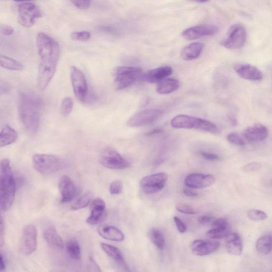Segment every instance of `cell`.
I'll return each instance as SVG.
<instances>
[{
    "label": "cell",
    "instance_id": "ee69618b",
    "mask_svg": "<svg viewBox=\"0 0 272 272\" xmlns=\"http://www.w3.org/2000/svg\"><path fill=\"white\" fill-rule=\"evenodd\" d=\"M174 222H175L178 231L181 234H184L187 231V228L186 225L177 216H174Z\"/></svg>",
    "mask_w": 272,
    "mask_h": 272
},
{
    "label": "cell",
    "instance_id": "30bf717a",
    "mask_svg": "<svg viewBox=\"0 0 272 272\" xmlns=\"http://www.w3.org/2000/svg\"><path fill=\"white\" fill-rule=\"evenodd\" d=\"M168 180L167 174L164 172L157 173L141 179L140 187L146 194L154 193L164 188Z\"/></svg>",
    "mask_w": 272,
    "mask_h": 272
},
{
    "label": "cell",
    "instance_id": "d6986e66",
    "mask_svg": "<svg viewBox=\"0 0 272 272\" xmlns=\"http://www.w3.org/2000/svg\"><path fill=\"white\" fill-rule=\"evenodd\" d=\"M220 247V243L215 241L196 240L192 242V253L197 256H204L212 254Z\"/></svg>",
    "mask_w": 272,
    "mask_h": 272
},
{
    "label": "cell",
    "instance_id": "f35d334b",
    "mask_svg": "<svg viewBox=\"0 0 272 272\" xmlns=\"http://www.w3.org/2000/svg\"><path fill=\"white\" fill-rule=\"evenodd\" d=\"M176 209L178 212L183 214L193 215L198 213L197 210L188 204H179L176 205Z\"/></svg>",
    "mask_w": 272,
    "mask_h": 272
},
{
    "label": "cell",
    "instance_id": "5b68a950",
    "mask_svg": "<svg viewBox=\"0 0 272 272\" xmlns=\"http://www.w3.org/2000/svg\"><path fill=\"white\" fill-rule=\"evenodd\" d=\"M34 169L42 175L55 173L63 167V162L56 156L46 154H36L32 158Z\"/></svg>",
    "mask_w": 272,
    "mask_h": 272
},
{
    "label": "cell",
    "instance_id": "c3c4849f",
    "mask_svg": "<svg viewBox=\"0 0 272 272\" xmlns=\"http://www.w3.org/2000/svg\"><path fill=\"white\" fill-rule=\"evenodd\" d=\"M261 167L262 166H261L259 163L257 162H253L251 163H249L248 165H246L244 167L243 169L247 172H251L260 169Z\"/></svg>",
    "mask_w": 272,
    "mask_h": 272
},
{
    "label": "cell",
    "instance_id": "9a60e30c",
    "mask_svg": "<svg viewBox=\"0 0 272 272\" xmlns=\"http://www.w3.org/2000/svg\"><path fill=\"white\" fill-rule=\"evenodd\" d=\"M215 181V177L208 174L194 173L184 179L186 186L192 189H203L210 187Z\"/></svg>",
    "mask_w": 272,
    "mask_h": 272
},
{
    "label": "cell",
    "instance_id": "5bb4252c",
    "mask_svg": "<svg viewBox=\"0 0 272 272\" xmlns=\"http://www.w3.org/2000/svg\"><path fill=\"white\" fill-rule=\"evenodd\" d=\"M218 27L211 25L204 24L193 26L184 30L181 35L185 40L191 41L204 36H212L218 33Z\"/></svg>",
    "mask_w": 272,
    "mask_h": 272
},
{
    "label": "cell",
    "instance_id": "7a4b0ae2",
    "mask_svg": "<svg viewBox=\"0 0 272 272\" xmlns=\"http://www.w3.org/2000/svg\"><path fill=\"white\" fill-rule=\"evenodd\" d=\"M18 103L20 122L28 133L35 134L40 124L42 100L32 92L21 91L19 93Z\"/></svg>",
    "mask_w": 272,
    "mask_h": 272
},
{
    "label": "cell",
    "instance_id": "db71d44e",
    "mask_svg": "<svg viewBox=\"0 0 272 272\" xmlns=\"http://www.w3.org/2000/svg\"><path fill=\"white\" fill-rule=\"evenodd\" d=\"M163 132V130L161 129H155L153 130H152L151 131L149 132L147 134V136H153L154 135L159 134L160 133H162Z\"/></svg>",
    "mask_w": 272,
    "mask_h": 272
},
{
    "label": "cell",
    "instance_id": "6da1fadb",
    "mask_svg": "<svg viewBox=\"0 0 272 272\" xmlns=\"http://www.w3.org/2000/svg\"><path fill=\"white\" fill-rule=\"evenodd\" d=\"M36 46L40 60L37 85L43 91L46 89L55 73L60 48L55 40L44 32H40L37 35Z\"/></svg>",
    "mask_w": 272,
    "mask_h": 272
},
{
    "label": "cell",
    "instance_id": "836d02e7",
    "mask_svg": "<svg viewBox=\"0 0 272 272\" xmlns=\"http://www.w3.org/2000/svg\"><path fill=\"white\" fill-rule=\"evenodd\" d=\"M230 228L222 227H212L207 232L206 235L213 239H221L225 238L230 232Z\"/></svg>",
    "mask_w": 272,
    "mask_h": 272
},
{
    "label": "cell",
    "instance_id": "7402d4cb",
    "mask_svg": "<svg viewBox=\"0 0 272 272\" xmlns=\"http://www.w3.org/2000/svg\"><path fill=\"white\" fill-rule=\"evenodd\" d=\"M225 239L227 252L232 255H241L243 251V243L240 235L238 233L230 232Z\"/></svg>",
    "mask_w": 272,
    "mask_h": 272
},
{
    "label": "cell",
    "instance_id": "cb8c5ba5",
    "mask_svg": "<svg viewBox=\"0 0 272 272\" xmlns=\"http://www.w3.org/2000/svg\"><path fill=\"white\" fill-rule=\"evenodd\" d=\"M101 247L104 252L114 260L116 263L125 270L129 271V267L121 250L114 246L105 243H101Z\"/></svg>",
    "mask_w": 272,
    "mask_h": 272
},
{
    "label": "cell",
    "instance_id": "ba28073f",
    "mask_svg": "<svg viewBox=\"0 0 272 272\" xmlns=\"http://www.w3.org/2000/svg\"><path fill=\"white\" fill-rule=\"evenodd\" d=\"M18 23L24 27L29 28L34 26L36 20L42 16L39 8L30 3H24L18 6Z\"/></svg>",
    "mask_w": 272,
    "mask_h": 272
},
{
    "label": "cell",
    "instance_id": "e0dca14e",
    "mask_svg": "<svg viewBox=\"0 0 272 272\" xmlns=\"http://www.w3.org/2000/svg\"><path fill=\"white\" fill-rule=\"evenodd\" d=\"M234 69L242 79L250 81H260L263 79V74L255 66L252 64L239 63L236 65Z\"/></svg>",
    "mask_w": 272,
    "mask_h": 272
},
{
    "label": "cell",
    "instance_id": "11a10c76",
    "mask_svg": "<svg viewBox=\"0 0 272 272\" xmlns=\"http://www.w3.org/2000/svg\"><path fill=\"white\" fill-rule=\"evenodd\" d=\"M228 121H229L233 126H236L237 125L238 122L237 119L234 115H230L228 116Z\"/></svg>",
    "mask_w": 272,
    "mask_h": 272
},
{
    "label": "cell",
    "instance_id": "b9f144b4",
    "mask_svg": "<svg viewBox=\"0 0 272 272\" xmlns=\"http://www.w3.org/2000/svg\"><path fill=\"white\" fill-rule=\"evenodd\" d=\"M76 7L80 9H88L91 4L92 0H70Z\"/></svg>",
    "mask_w": 272,
    "mask_h": 272
},
{
    "label": "cell",
    "instance_id": "7dc6e473",
    "mask_svg": "<svg viewBox=\"0 0 272 272\" xmlns=\"http://www.w3.org/2000/svg\"><path fill=\"white\" fill-rule=\"evenodd\" d=\"M11 91V86L8 83L0 80V96L8 94Z\"/></svg>",
    "mask_w": 272,
    "mask_h": 272
},
{
    "label": "cell",
    "instance_id": "7bdbcfd3",
    "mask_svg": "<svg viewBox=\"0 0 272 272\" xmlns=\"http://www.w3.org/2000/svg\"><path fill=\"white\" fill-rule=\"evenodd\" d=\"M212 227H222L230 228V226L226 219L224 218H220L215 220H213L212 224Z\"/></svg>",
    "mask_w": 272,
    "mask_h": 272
},
{
    "label": "cell",
    "instance_id": "e575fe53",
    "mask_svg": "<svg viewBox=\"0 0 272 272\" xmlns=\"http://www.w3.org/2000/svg\"><path fill=\"white\" fill-rule=\"evenodd\" d=\"M73 108V101L70 97H65L62 100L60 106V112L63 116L69 115Z\"/></svg>",
    "mask_w": 272,
    "mask_h": 272
},
{
    "label": "cell",
    "instance_id": "1f68e13d",
    "mask_svg": "<svg viewBox=\"0 0 272 272\" xmlns=\"http://www.w3.org/2000/svg\"><path fill=\"white\" fill-rule=\"evenodd\" d=\"M67 253L72 259L75 260L81 259L82 257L81 248L79 242L74 239H71L67 243Z\"/></svg>",
    "mask_w": 272,
    "mask_h": 272
},
{
    "label": "cell",
    "instance_id": "44dd1931",
    "mask_svg": "<svg viewBox=\"0 0 272 272\" xmlns=\"http://www.w3.org/2000/svg\"><path fill=\"white\" fill-rule=\"evenodd\" d=\"M173 72L170 66H163L152 69L141 75L140 81L149 83H157L166 79Z\"/></svg>",
    "mask_w": 272,
    "mask_h": 272
},
{
    "label": "cell",
    "instance_id": "277c9868",
    "mask_svg": "<svg viewBox=\"0 0 272 272\" xmlns=\"http://www.w3.org/2000/svg\"><path fill=\"white\" fill-rule=\"evenodd\" d=\"M171 126L176 129H197L217 134L220 130L214 123L206 120L187 115L180 114L171 121Z\"/></svg>",
    "mask_w": 272,
    "mask_h": 272
},
{
    "label": "cell",
    "instance_id": "f907efd6",
    "mask_svg": "<svg viewBox=\"0 0 272 272\" xmlns=\"http://www.w3.org/2000/svg\"><path fill=\"white\" fill-rule=\"evenodd\" d=\"M183 192L184 195L189 198H195L199 195L198 192L188 189H184Z\"/></svg>",
    "mask_w": 272,
    "mask_h": 272
},
{
    "label": "cell",
    "instance_id": "4fadbf2b",
    "mask_svg": "<svg viewBox=\"0 0 272 272\" xmlns=\"http://www.w3.org/2000/svg\"><path fill=\"white\" fill-rule=\"evenodd\" d=\"M37 246V231L33 225L26 226L21 235L20 249L21 253L29 255L35 252Z\"/></svg>",
    "mask_w": 272,
    "mask_h": 272
},
{
    "label": "cell",
    "instance_id": "7c38bea8",
    "mask_svg": "<svg viewBox=\"0 0 272 272\" xmlns=\"http://www.w3.org/2000/svg\"><path fill=\"white\" fill-rule=\"evenodd\" d=\"M164 113L163 110L149 108L136 113L128 121L130 127L138 128L145 126L153 123Z\"/></svg>",
    "mask_w": 272,
    "mask_h": 272
},
{
    "label": "cell",
    "instance_id": "f546056e",
    "mask_svg": "<svg viewBox=\"0 0 272 272\" xmlns=\"http://www.w3.org/2000/svg\"><path fill=\"white\" fill-rule=\"evenodd\" d=\"M150 240L160 250L164 249L166 242L164 236L158 228H151L148 233Z\"/></svg>",
    "mask_w": 272,
    "mask_h": 272
},
{
    "label": "cell",
    "instance_id": "bcb514c9",
    "mask_svg": "<svg viewBox=\"0 0 272 272\" xmlns=\"http://www.w3.org/2000/svg\"><path fill=\"white\" fill-rule=\"evenodd\" d=\"M200 154L205 159L211 161H218L220 159L218 155L209 153V152L202 151L200 152Z\"/></svg>",
    "mask_w": 272,
    "mask_h": 272
},
{
    "label": "cell",
    "instance_id": "9c48e42d",
    "mask_svg": "<svg viewBox=\"0 0 272 272\" xmlns=\"http://www.w3.org/2000/svg\"><path fill=\"white\" fill-rule=\"evenodd\" d=\"M100 162L104 167L112 170H124L130 166L129 162L110 147L102 151Z\"/></svg>",
    "mask_w": 272,
    "mask_h": 272
},
{
    "label": "cell",
    "instance_id": "ffe728a7",
    "mask_svg": "<svg viewBox=\"0 0 272 272\" xmlns=\"http://www.w3.org/2000/svg\"><path fill=\"white\" fill-rule=\"evenodd\" d=\"M58 186L61 196V203H68L73 200L76 194V188L68 176H62L59 179Z\"/></svg>",
    "mask_w": 272,
    "mask_h": 272
},
{
    "label": "cell",
    "instance_id": "83f0119b",
    "mask_svg": "<svg viewBox=\"0 0 272 272\" xmlns=\"http://www.w3.org/2000/svg\"><path fill=\"white\" fill-rule=\"evenodd\" d=\"M180 86L179 82L176 79H165L159 83L157 91L161 95H167L176 91Z\"/></svg>",
    "mask_w": 272,
    "mask_h": 272
},
{
    "label": "cell",
    "instance_id": "ac0fdd59",
    "mask_svg": "<svg viewBox=\"0 0 272 272\" xmlns=\"http://www.w3.org/2000/svg\"><path fill=\"white\" fill-rule=\"evenodd\" d=\"M243 136L249 142H260L267 138L268 129L262 124H255L246 128L243 132Z\"/></svg>",
    "mask_w": 272,
    "mask_h": 272
},
{
    "label": "cell",
    "instance_id": "52a82bcc",
    "mask_svg": "<svg viewBox=\"0 0 272 272\" xmlns=\"http://www.w3.org/2000/svg\"><path fill=\"white\" fill-rule=\"evenodd\" d=\"M246 38L247 31L245 27L239 24H234L228 29L221 45L228 49L238 50L244 47Z\"/></svg>",
    "mask_w": 272,
    "mask_h": 272
},
{
    "label": "cell",
    "instance_id": "d4e9b609",
    "mask_svg": "<svg viewBox=\"0 0 272 272\" xmlns=\"http://www.w3.org/2000/svg\"><path fill=\"white\" fill-rule=\"evenodd\" d=\"M45 241L52 249L61 250L64 248V243L57 231L53 227L47 228L43 233Z\"/></svg>",
    "mask_w": 272,
    "mask_h": 272
},
{
    "label": "cell",
    "instance_id": "f6af8a7d",
    "mask_svg": "<svg viewBox=\"0 0 272 272\" xmlns=\"http://www.w3.org/2000/svg\"><path fill=\"white\" fill-rule=\"evenodd\" d=\"M14 32L15 30L12 26L7 25H0V34L4 36L12 35Z\"/></svg>",
    "mask_w": 272,
    "mask_h": 272
},
{
    "label": "cell",
    "instance_id": "4dcf8cb0",
    "mask_svg": "<svg viewBox=\"0 0 272 272\" xmlns=\"http://www.w3.org/2000/svg\"><path fill=\"white\" fill-rule=\"evenodd\" d=\"M257 251L262 254H269L271 250V237L266 235L258 239L256 244Z\"/></svg>",
    "mask_w": 272,
    "mask_h": 272
},
{
    "label": "cell",
    "instance_id": "6f0895ef",
    "mask_svg": "<svg viewBox=\"0 0 272 272\" xmlns=\"http://www.w3.org/2000/svg\"><path fill=\"white\" fill-rule=\"evenodd\" d=\"M13 1L18 2V3H29L31 2H33L34 1V0H13Z\"/></svg>",
    "mask_w": 272,
    "mask_h": 272
},
{
    "label": "cell",
    "instance_id": "681fc988",
    "mask_svg": "<svg viewBox=\"0 0 272 272\" xmlns=\"http://www.w3.org/2000/svg\"><path fill=\"white\" fill-rule=\"evenodd\" d=\"M214 220V217L210 215H203L199 219V223L201 224H206Z\"/></svg>",
    "mask_w": 272,
    "mask_h": 272
},
{
    "label": "cell",
    "instance_id": "f5cc1de1",
    "mask_svg": "<svg viewBox=\"0 0 272 272\" xmlns=\"http://www.w3.org/2000/svg\"><path fill=\"white\" fill-rule=\"evenodd\" d=\"M6 268L5 259L3 255L0 253V271L4 270Z\"/></svg>",
    "mask_w": 272,
    "mask_h": 272
},
{
    "label": "cell",
    "instance_id": "2e32d148",
    "mask_svg": "<svg viewBox=\"0 0 272 272\" xmlns=\"http://www.w3.org/2000/svg\"><path fill=\"white\" fill-rule=\"evenodd\" d=\"M91 214L86 222L94 225L99 224L106 218V204L103 200L97 198L92 201L91 205Z\"/></svg>",
    "mask_w": 272,
    "mask_h": 272
},
{
    "label": "cell",
    "instance_id": "74e56055",
    "mask_svg": "<svg viewBox=\"0 0 272 272\" xmlns=\"http://www.w3.org/2000/svg\"><path fill=\"white\" fill-rule=\"evenodd\" d=\"M91 36L90 32L87 31H75L71 34V37L74 41H87Z\"/></svg>",
    "mask_w": 272,
    "mask_h": 272
},
{
    "label": "cell",
    "instance_id": "f1b7e54d",
    "mask_svg": "<svg viewBox=\"0 0 272 272\" xmlns=\"http://www.w3.org/2000/svg\"><path fill=\"white\" fill-rule=\"evenodd\" d=\"M0 67L7 70L20 71L23 69V66L17 60L0 54Z\"/></svg>",
    "mask_w": 272,
    "mask_h": 272
},
{
    "label": "cell",
    "instance_id": "3957f363",
    "mask_svg": "<svg viewBox=\"0 0 272 272\" xmlns=\"http://www.w3.org/2000/svg\"><path fill=\"white\" fill-rule=\"evenodd\" d=\"M16 190V182L8 159L0 161V208L8 210L12 206Z\"/></svg>",
    "mask_w": 272,
    "mask_h": 272
},
{
    "label": "cell",
    "instance_id": "60d3db41",
    "mask_svg": "<svg viewBox=\"0 0 272 272\" xmlns=\"http://www.w3.org/2000/svg\"><path fill=\"white\" fill-rule=\"evenodd\" d=\"M2 211L0 208V247L4 246L5 239V226Z\"/></svg>",
    "mask_w": 272,
    "mask_h": 272
},
{
    "label": "cell",
    "instance_id": "d590c367",
    "mask_svg": "<svg viewBox=\"0 0 272 272\" xmlns=\"http://www.w3.org/2000/svg\"><path fill=\"white\" fill-rule=\"evenodd\" d=\"M250 220L254 221H264L267 219V214L263 211L258 210H250L247 212Z\"/></svg>",
    "mask_w": 272,
    "mask_h": 272
},
{
    "label": "cell",
    "instance_id": "816d5d0a",
    "mask_svg": "<svg viewBox=\"0 0 272 272\" xmlns=\"http://www.w3.org/2000/svg\"><path fill=\"white\" fill-rule=\"evenodd\" d=\"M90 267L92 268L93 271H101L100 267L97 264L95 260L92 257L90 258Z\"/></svg>",
    "mask_w": 272,
    "mask_h": 272
},
{
    "label": "cell",
    "instance_id": "8d00e7d4",
    "mask_svg": "<svg viewBox=\"0 0 272 272\" xmlns=\"http://www.w3.org/2000/svg\"><path fill=\"white\" fill-rule=\"evenodd\" d=\"M226 139L228 142L237 146H243L245 144L244 139L236 133H233L228 134Z\"/></svg>",
    "mask_w": 272,
    "mask_h": 272
},
{
    "label": "cell",
    "instance_id": "d6a6232c",
    "mask_svg": "<svg viewBox=\"0 0 272 272\" xmlns=\"http://www.w3.org/2000/svg\"><path fill=\"white\" fill-rule=\"evenodd\" d=\"M92 195L90 192H86L76 201L71 206L72 210H79L86 208L91 202Z\"/></svg>",
    "mask_w": 272,
    "mask_h": 272
},
{
    "label": "cell",
    "instance_id": "9f6ffc18",
    "mask_svg": "<svg viewBox=\"0 0 272 272\" xmlns=\"http://www.w3.org/2000/svg\"><path fill=\"white\" fill-rule=\"evenodd\" d=\"M190 1L200 4H205L210 2V0H190Z\"/></svg>",
    "mask_w": 272,
    "mask_h": 272
},
{
    "label": "cell",
    "instance_id": "4316f807",
    "mask_svg": "<svg viewBox=\"0 0 272 272\" xmlns=\"http://www.w3.org/2000/svg\"><path fill=\"white\" fill-rule=\"evenodd\" d=\"M18 134L16 130L9 126L4 127L0 132V148L16 142Z\"/></svg>",
    "mask_w": 272,
    "mask_h": 272
},
{
    "label": "cell",
    "instance_id": "8fae6325",
    "mask_svg": "<svg viewBox=\"0 0 272 272\" xmlns=\"http://www.w3.org/2000/svg\"><path fill=\"white\" fill-rule=\"evenodd\" d=\"M70 72L74 94L79 100L84 102L88 93L85 75L81 70L73 66L70 68Z\"/></svg>",
    "mask_w": 272,
    "mask_h": 272
},
{
    "label": "cell",
    "instance_id": "603a6c76",
    "mask_svg": "<svg viewBox=\"0 0 272 272\" xmlns=\"http://www.w3.org/2000/svg\"><path fill=\"white\" fill-rule=\"evenodd\" d=\"M97 232L102 237L108 241L121 242L125 239L123 232L114 226L100 225L97 227Z\"/></svg>",
    "mask_w": 272,
    "mask_h": 272
},
{
    "label": "cell",
    "instance_id": "484cf974",
    "mask_svg": "<svg viewBox=\"0 0 272 272\" xmlns=\"http://www.w3.org/2000/svg\"><path fill=\"white\" fill-rule=\"evenodd\" d=\"M204 45L201 43H193L184 47L181 51V57L185 61H191L198 58L201 55Z\"/></svg>",
    "mask_w": 272,
    "mask_h": 272
},
{
    "label": "cell",
    "instance_id": "ab89813d",
    "mask_svg": "<svg viewBox=\"0 0 272 272\" xmlns=\"http://www.w3.org/2000/svg\"><path fill=\"white\" fill-rule=\"evenodd\" d=\"M123 184L121 180L113 181L110 186V192L112 195H116L121 193L123 191Z\"/></svg>",
    "mask_w": 272,
    "mask_h": 272
},
{
    "label": "cell",
    "instance_id": "8992f818",
    "mask_svg": "<svg viewBox=\"0 0 272 272\" xmlns=\"http://www.w3.org/2000/svg\"><path fill=\"white\" fill-rule=\"evenodd\" d=\"M143 71L135 67L122 66L116 68L114 73V86L116 90H123L140 80Z\"/></svg>",
    "mask_w": 272,
    "mask_h": 272
}]
</instances>
